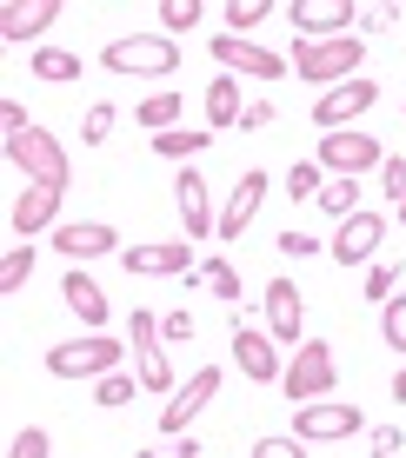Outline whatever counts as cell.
Returning <instances> with one entry per match:
<instances>
[{
	"label": "cell",
	"mask_w": 406,
	"mask_h": 458,
	"mask_svg": "<svg viewBox=\"0 0 406 458\" xmlns=\"http://www.w3.org/2000/svg\"><path fill=\"white\" fill-rule=\"evenodd\" d=\"M213 60H220L227 73H246V81H280V73H287L280 54H267V47H254L240 34H213Z\"/></svg>",
	"instance_id": "obj_11"
},
{
	"label": "cell",
	"mask_w": 406,
	"mask_h": 458,
	"mask_svg": "<svg viewBox=\"0 0 406 458\" xmlns=\"http://www.w3.org/2000/svg\"><path fill=\"white\" fill-rule=\"evenodd\" d=\"M27 279H34V246H7V259H0V293H21Z\"/></svg>",
	"instance_id": "obj_25"
},
{
	"label": "cell",
	"mask_w": 406,
	"mask_h": 458,
	"mask_svg": "<svg viewBox=\"0 0 406 458\" xmlns=\"http://www.w3.org/2000/svg\"><path fill=\"white\" fill-rule=\"evenodd\" d=\"M200 147H207V133H186V126H167V133H153V153H167V160H194Z\"/></svg>",
	"instance_id": "obj_28"
},
{
	"label": "cell",
	"mask_w": 406,
	"mask_h": 458,
	"mask_svg": "<svg viewBox=\"0 0 406 458\" xmlns=\"http://www.w3.org/2000/svg\"><path fill=\"white\" fill-rule=\"evenodd\" d=\"M107 73H174L180 67V47L167 40V34H120V40H107Z\"/></svg>",
	"instance_id": "obj_3"
},
{
	"label": "cell",
	"mask_w": 406,
	"mask_h": 458,
	"mask_svg": "<svg viewBox=\"0 0 406 458\" xmlns=\"http://www.w3.org/2000/svg\"><path fill=\"white\" fill-rule=\"evenodd\" d=\"M213 392H220V366H200V372L174 392V405L160 412V432H186V425H194V412L213 399Z\"/></svg>",
	"instance_id": "obj_16"
},
{
	"label": "cell",
	"mask_w": 406,
	"mask_h": 458,
	"mask_svg": "<svg viewBox=\"0 0 406 458\" xmlns=\"http://www.w3.org/2000/svg\"><path fill=\"white\" fill-rule=\"evenodd\" d=\"M7 160L21 166L34 186H60V193H67V147H60L47 126H27L21 140H7Z\"/></svg>",
	"instance_id": "obj_4"
},
{
	"label": "cell",
	"mask_w": 406,
	"mask_h": 458,
	"mask_svg": "<svg viewBox=\"0 0 406 458\" xmlns=\"http://www.w3.org/2000/svg\"><path fill=\"white\" fill-rule=\"evenodd\" d=\"M380 333H386V345H393V352H406V293L380 306Z\"/></svg>",
	"instance_id": "obj_31"
},
{
	"label": "cell",
	"mask_w": 406,
	"mask_h": 458,
	"mask_svg": "<svg viewBox=\"0 0 406 458\" xmlns=\"http://www.w3.org/2000/svg\"><path fill=\"white\" fill-rule=\"evenodd\" d=\"M400 226H406V199H400Z\"/></svg>",
	"instance_id": "obj_44"
},
{
	"label": "cell",
	"mask_w": 406,
	"mask_h": 458,
	"mask_svg": "<svg viewBox=\"0 0 406 458\" xmlns=\"http://www.w3.org/2000/svg\"><path fill=\"white\" fill-rule=\"evenodd\" d=\"M54 452V438L40 432V425H27V432H13V445H7V458H47Z\"/></svg>",
	"instance_id": "obj_33"
},
{
	"label": "cell",
	"mask_w": 406,
	"mask_h": 458,
	"mask_svg": "<svg viewBox=\"0 0 406 458\" xmlns=\"http://www.w3.org/2000/svg\"><path fill=\"white\" fill-rule=\"evenodd\" d=\"M347 432H360V405H326V399H314V405H293V438H347Z\"/></svg>",
	"instance_id": "obj_12"
},
{
	"label": "cell",
	"mask_w": 406,
	"mask_h": 458,
	"mask_svg": "<svg viewBox=\"0 0 406 458\" xmlns=\"http://www.w3.org/2000/svg\"><path fill=\"white\" fill-rule=\"evenodd\" d=\"M114 120H120V114H114L107 100H100V106H87V126H81V140H87V147H100V140L114 133Z\"/></svg>",
	"instance_id": "obj_35"
},
{
	"label": "cell",
	"mask_w": 406,
	"mask_h": 458,
	"mask_svg": "<svg viewBox=\"0 0 406 458\" xmlns=\"http://www.w3.org/2000/svg\"><path fill=\"white\" fill-rule=\"evenodd\" d=\"M300 326H307V299L293 293V279H273L267 286V333L280 345H300Z\"/></svg>",
	"instance_id": "obj_18"
},
{
	"label": "cell",
	"mask_w": 406,
	"mask_h": 458,
	"mask_svg": "<svg viewBox=\"0 0 406 458\" xmlns=\"http://www.w3.org/2000/svg\"><path fill=\"white\" fill-rule=\"evenodd\" d=\"M320 186H326L320 166H293V173H287V193H293V199H320Z\"/></svg>",
	"instance_id": "obj_36"
},
{
	"label": "cell",
	"mask_w": 406,
	"mask_h": 458,
	"mask_svg": "<svg viewBox=\"0 0 406 458\" xmlns=\"http://www.w3.org/2000/svg\"><path fill=\"white\" fill-rule=\"evenodd\" d=\"M54 246L67 252L73 266H81V259H100V252H114V246H120V233L107 226V219H73V226H60V233H54Z\"/></svg>",
	"instance_id": "obj_19"
},
{
	"label": "cell",
	"mask_w": 406,
	"mask_h": 458,
	"mask_svg": "<svg viewBox=\"0 0 406 458\" xmlns=\"http://www.w3.org/2000/svg\"><path fill=\"white\" fill-rule=\"evenodd\" d=\"M373 452H380V458L400 452V432H393V425H380V432H373Z\"/></svg>",
	"instance_id": "obj_42"
},
{
	"label": "cell",
	"mask_w": 406,
	"mask_h": 458,
	"mask_svg": "<svg viewBox=\"0 0 406 458\" xmlns=\"http://www.w3.org/2000/svg\"><path fill=\"white\" fill-rule=\"evenodd\" d=\"M200 286H213V293H220V299H240V273H233V266L220 259V252H213V259H200ZM194 279H186V286H194Z\"/></svg>",
	"instance_id": "obj_26"
},
{
	"label": "cell",
	"mask_w": 406,
	"mask_h": 458,
	"mask_svg": "<svg viewBox=\"0 0 406 458\" xmlns=\"http://www.w3.org/2000/svg\"><path fill=\"white\" fill-rule=\"evenodd\" d=\"M293 34L300 40H347L360 27V7L353 0H293Z\"/></svg>",
	"instance_id": "obj_7"
},
{
	"label": "cell",
	"mask_w": 406,
	"mask_h": 458,
	"mask_svg": "<svg viewBox=\"0 0 406 458\" xmlns=\"http://www.w3.org/2000/svg\"><path fill=\"white\" fill-rule=\"evenodd\" d=\"M160 27H167V34L200 27V0H160Z\"/></svg>",
	"instance_id": "obj_32"
},
{
	"label": "cell",
	"mask_w": 406,
	"mask_h": 458,
	"mask_svg": "<svg viewBox=\"0 0 406 458\" xmlns=\"http://www.w3.org/2000/svg\"><path fill=\"white\" fill-rule=\"evenodd\" d=\"M54 219H60V186H34V180H27V193L13 199V233L34 240V233L54 226Z\"/></svg>",
	"instance_id": "obj_20"
},
{
	"label": "cell",
	"mask_w": 406,
	"mask_h": 458,
	"mask_svg": "<svg viewBox=\"0 0 406 458\" xmlns=\"http://www.w3.org/2000/svg\"><path fill=\"white\" fill-rule=\"evenodd\" d=\"M393 286H400L393 266H367V299H380V306H386V299H393Z\"/></svg>",
	"instance_id": "obj_38"
},
{
	"label": "cell",
	"mask_w": 406,
	"mask_h": 458,
	"mask_svg": "<svg viewBox=\"0 0 406 458\" xmlns=\"http://www.w3.org/2000/svg\"><path fill=\"white\" fill-rule=\"evenodd\" d=\"M134 120H140V126H153V133H167V126L180 120V93H174V87H167V93H147V100L134 106Z\"/></svg>",
	"instance_id": "obj_24"
},
{
	"label": "cell",
	"mask_w": 406,
	"mask_h": 458,
	"mask_svg": "<svg viewBox=\"0 0 406 458\" xmlns=\"http://www.w3.org/2000/svg\"><path fill=\"white\" fill-rule=\"evenodd\" d=\"M34 81L73 87V81H81V54H67V47H34Z\"/></svg>",
	"instance_id": "obj_21"
},
{
	"label": "cell",
	"mask_w": 406,
	"mask_h": 458,
	"mask_svg": "<svg viewBox=\"0 0 406 458\" xmlns=\"http://www.w3.org/2000/svg\"><path fill=\"white\" fill-rule=\"evenodd\" d=\"M380 186L393 193V207H400V199H406V160H386L380 166Z\"/></svg>",
	"instance_id": "obj_40"
},
{
	"label": "cell",
	"mask_w": 406,
	"mask_h": 458,
	"mask_svg": "<svg viewBox=\"0 0 406 458\" xmlns=\"http://www.w3.org/2000/svg\"><path fill=\"white\" fill-rule=\"evenodd\" d=\"M60 299H67V306H73V312H81V319H87V326H100V319H107V293H100V286H93V279H87V273H67V286H60Z\"/></svg>",
	"instance_id": "obj_22"
},
{
	"label": "cell",
	"mask_w": 406,
	"mask_h": 458,
	"mask_svg": "<svg viewBox=\"0 0 406 458\" xmlns=\"http://www.w3.org/2000/svg\"><path fill=\"white\" fill-rule=\"evenodd\" d=\"M140 359V386L147 392H174V366H167V345H153V352H134Z\"/></svg>",
	"instance_id": "obj_29"
},
{
	"label": "cell",
	"mask_w": 406,
	"mask_h": 458,
	"mask_svg": "<svg viewBox=\"0 0 406 458\" xmlns=\"http://www.w3.org/2000/svg\"><path fill=\"white\" fill-rule=\"evenodd\" d=\"M233 366L254 378V386H273V378L287 372V366H280V339L254 333V326H240V319H233Z\"/></svg>",
	"instance_id": "obj_9"
},
{
	"label": "cell",
	"mask_w": 406,
	"mask_h": 458,
	"mask_svg": "<svg viewBox=\"0 0 406 458\" xmlns=\"http://www.w3.org/2000/svg\"><path fill=\"white\" fill-rule=\"evenodd\" d=\"M160 339H167V345H186V339H194V319H186V312H167V319H160Z\"/></svg>",
	"instance_id": "obj_39"
},
{
	"label": "cell",
	"mask_w": 406,
	"mask_h": 458,
	"mask_svg": "<svg viewBox=\"0 0 406 458\" xmlns=\"http://www.w3.org/2000/svg\"><path fill=\"white\" fill-rule=\"evenodd\" d=\"M120 266H127V279H174L186 273L194 279L200 266H194V240H167V246H127L120 252Z\"/></svg>",
	"instance_id": "obj_8"
},
{
	"label": "cell",
	"mask_w": 406,
	"mask_h": 458,
	"mask_svg": "<svg viewBox=\"0 0 406 458\" xmlns=\"http://www.w3.org/2000/svg\"><path fill=\"white\" fill-rule=\"evenodd\" d=\"M320 166L333 173V180H360L367 166H386V147L373 133H353V126H347V133H326L320 140Z\"/></svg>",
	"instance_id": "obj_6"
},
{
	"label": "cell",
	"mask_w": 406,
	"mask_h": 458,
	"mask_svg": "<svg viewBox=\"0 0 406 458\" xmlns=\"http://www.w3.org/2000/svg\"><path fill=\"white\" fill-rule=\"evenodd\" d=\"M207 120H213V126H240V120H246V106H240V81H233V73H220V81L207 87Z\"/></svg>",
	"instance_id": "obj_23"
},
{
	"label": "cell",
	"mask_w": 406,
	"mask_h": 458,
	"mask_svg": "<svg viewBox=\"0 0 406 458\" xmlns=\"http://www.w3.org/2000/svg\"><path fill=\"white\" fill-rule=\"evenodd\" d=\"M60 21V0H7L0 7V40H40Z\"/></svg>",
	"instance_id": "obj_17"
},
{
	"label": "cell",
	"mask_w": 406,
	"mask_h": 458,
	"mask_svg": "<svg viewBox=\"0 0 406 458\" xmlns=\"http://www.w3.org/2000/svg\"><path fill=\"white\" fill-rule=\"evenodd\" d=\"M267 173H240V186H233V199H227V213H220V233H213V240H227V246H240V233L254 226V213H260V199H267Z\"/></svg>",
	"instance_id": "obj_14"
},
{
	"label": "cell",
	"mask_w": 406,
	"mask_h": 458,
	"mask_svg": "<svg viewBox=\"0 0 406 458\" xmlns=\"http://www.w3.org/2000/svg\"><path fill=\"white\" fill-rule=\"evenodd\" d=\"M174 207L186 219V240H213V233H220V219H213V207H207V180H200L194 166L174 180Z\"/></svg>",
	"instance_id": "obj_15"
},
{
	"label": "cell",
	"mask_w": 406,
	"mask_h": 458,
	"mask_svg": "<svg viewBox=\"0 0 406 458\" xmlns=\"http://www.w3.org/2000/svg\"><path fill=\"white\" fill-rule=\"evenodd\" d=\"M320 207L333 219H353V213H360V180H326L320 186Z\"/></svg>",
	"instance_id": "obj_27"
},
{
	"label": "cell",
	"mask_w": 406,
	"mask_h": 458,
	"mask_svg": "<svg viewBox=\"0 0 406 458\" xmlns=\"http://www.w3.org/2000/svg\"><path fill=\"white\" fill-rule=\"evenodd\" d=\"M393 399L406 405V366H400V378H393Z\"/></svg>",
	"instance_id": "obj_43"
},
{
	"label": "cell",
	"mask_w": 406,
	"mask_h": 458,
	"mask_svg": "<svg viewBox=\"0 0 406 458\" xmlns=\"http://www.w3.org/2000/svg\"><path fill=\"white\" fill-rule=\"evenodd\" d=\"M373 100H380V87H373V81H347V87H326L320 100H314V120L326 126V133H347V126L360 120V114H367Z\"/></svg>",
	"instance_id": "obj_10"
},
{
	"label": "cell",
	"mask_w": 406,
	"mask_h": 458,
	"mask_svg": "<svg viewBox=\"0 0 406 458\" xmlns=\"http://www.w3.org/2000/svg\"><path fill=\"white\" fill-rule=\"evenodd\" d=\"M93 399H100V405H127V399H134V378H127V372L93 378Z\"/></svg>",
	"instance_id": "obj_34"
},
{
	"label": "cell",
	"mask_w": 406,
	"mask_h": 458,
	"mask_svg": "<svg viewBox=\"0 0 406 458\" xmlns=\"http://www.w3.org/2000/svg\"><path fill=\"white\" fill-rule=\"evenodd\" d=\"M360 60H367V40L347 34V40H300L293 47V73L314 87H347L360 81Z\"/></svg>",
	"instance_id": "obj_1"
},
{
	"label": "cell",
	"mask_w": 406,
	"mask_h": 458,
	"mask_svg": "<svg viewBox=\"0 0 406 458\" xmlns=\"http://www.w3.org/2000/svg\"><path fill=\"white\" fill-rule=\"evenodd\" d=\"M254 458H307V438H260V445H254Z\"/></svg>",
	"instance_id": "obj_37"
},
{
	"label": "cell",
	"mask_w": 406,
	"mask_h": 458,
	"mask_svg": "<svg viewBox=\"0 0 406 458\" xmlns=\"http://www.w3.org/2000/svg\"><path fill=\"white\" fill-rule=\"evenodd\" d=\"M333 378H340L333 345H326V339H300V345H293V366L280 372V392H287V405H314V399L333 392Z\"/></svg>",
	"instance_id": "obj_2"
},
{
	"label": "cell",
	"mask_w": 406,
	"mask_h": 458,
	"mask_svg": "<svg viewBox=\"0 0 406 458\" xmlns=\"http://www.w3.org/2000/svg\"><path fill=\"white\" fill-rule=\"evenodd\" d=\"M280 252H293V259H307V252H320V240H307L300 226H287V233H280Z\"/></svg>",
	"instance_id": "obj_41"
},
{
	"label": "cell",
	"mask_w": 406,
	"mask_h": 458,
	"mask_svg": "<svg viewBox=\"0 0 406 458\" xmlns=\"http://www.w3.org/2000/svg\"><path fill=\"white\" fill-rule=\"evenodd\" d=\"M273 13V0H227V34H254Z\"/></svg>",
	"instance_id": "obj_30"
},
{
	"label": "cell",
	"mask_w": 406,
	"mask_h": 458,
	"mask_svg": "<svg viewBox=\"0 0 406 458\" xmlns=\"http://www.w3.org/2000/svg\"><path fill=\"white\" fill-rule=\"evenodd\" d=\"M47 372L54 378H107V372H120V345L114 339H67V345H54L47 352Z\"/></svg>",
	"instance_id": "obj_5"
},
{
	"label": "cell",
	"mask_w": 406,
	"mask_h": 458,
	"mask_svg": "<svg viewBox=\"0 0 406 458\" xmlns=\"http://www.w3.org/2000/svg\"><path fill=\"white\" fill-rule=\"evenodd\" d=\"M380 240H386V219L380 213H353V219H340V233H333V259L340 266H367L373 252H380Z\"/></svg>",
	"instance_id": "obj_13"
}]
</instances>
